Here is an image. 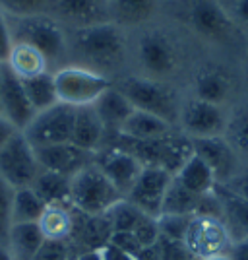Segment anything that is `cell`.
<instances>
[{"label":"cell","mask_w":248,"mask_h":260,"mask_svg":"<svg viewBox=\"0 0 248 260\" xmlns=\"http://www.w3.org/2000/svg\"><path fill=\"white\" fill-rule=\"evenodd\" d=\"M68 51L80 62L78 66L109 78V74L117 72L126 58V39L117 23H97L74 29L72 37L68 39Z\"/></svg>","instance_id":"obj_1"},{"label":"cell","mask_w":248,"mask_h":260,"mask_svg":"<svg viewBox=\"0 0 248 260\" xmlns=\"http://www.w3.org/2000/svg\"><path fill=\"white\" fill-rule=\"evenodd\" d=\"M115 86L120 93L130 101L136 111L151 113L159 119L174 124L179 120L181 109L176 103V95L161 80H153L148 76H124Z\"/></svg>","instance_id":"obj_2"},{"label":"cell","mask_w":248,"mask_h":260,"mask_svg":"<svg viewBox=\"0 0 248 260\" xmlns=\"http://www.w3.org/2000/svg\"><path fill=\"white\" fill-rule=\"evenodd\" d=\"M70 196L76 210L93 216L105 214L113 204L124 198L93 161L72 177Z\"/></svg>","instance_id":"obj_3"},{"label":"cell","mask_w":248,"mask_h":260,"mask_svg":"<svg viewBox=\"0 0 248 260\" xmlns=\"http://www.w3.org/2000/svg\"><path fill=\"white\" fill-rule=\"evenodd\" d=\"M54 84L58 101L78 109L93 105L113 86V80L89 68L72 64L62 66L54 72Z\"/></svg>","instance_id":"obj_4"},{"label":"cell","mask_w":248,"mask_h":260,"mask_svg":"<svg viewBox=\"0 0 248 260\" xmlns=\"http://www.w3.org/2000/svg\"><path fill=\"white\" fill-rule=\"evenodd\" d=\"M10 29L14 41L35 47L39 53H43L49 64L58 62L68 53V37L64 29L56 20L45 14L29 16V18H16Z\"/></svg>","instance_id":"obj_5"},{"label":"cell","mask_w":248,"mask_h":260,"mask_svg":"<svg viewBox=\"0 0 248 260\" xmlns=\"http://www.w3.org/2000/svg\"><path fill=\"white\" fill-rule=\"evenodd\" d=\"M39 173L41 167L35 157V148L27 142L23 132L18 130L0 148V177L16 190L31 186Z\"/></svg>","instance_id":"obj_6"},{"label":"cell","mask_w":248,"mask_h":260,"mask_svg":"<svg viewBox=\"0 0 248 260\" xmlns=\"http://www.w3.org/2000/svg\"><path fill=\"white\" fill-rule=\"evenodd\" d=\"M74 119L76 107H70L58 101L53 107L35 113L33 120L23 130V136L33 148L64 144L72 140Z\"/></svg>","instance_id":"obj_7"},{"label":"cell","mask_w":248,"mask_h":260,"mask_svg":"<svg viewBox=\"0 0 248 260\" xmlns=\"http://www.w3.org/2000/svg\"><path fill=\"white\" fill-rule=\"evenodd\" d=\"M184 245L196 260L227 254L233 241L221 219L194 216L184 235Z\"/></svg>","instance_id":"obj_8"},{"label":"cell","mask_w":248,"mask_h":260,"mask_svg":"<svg viewBox=\"0 0 248 260\" xmlns=\"http://www.w3.org/2000/svg\"><path fill=\"white\" fill-rule=\"evenodd\" d=\"M138 60L148 78H165L173 74L179 64L174 43L161 31H148L138 41Z\"/></svg>","instance_id":"obj_9"},{"label":"cell","mask_w":248,"mask_h":260,"mask_svg":"<svg viewBox=\"0 0 248 260\" xmlns=\"http://www.w3.org/2000/svg\"><path fill=\"white\" fill-rule=\"evenodd\" d=\"M179 120L183 124L184 134L196 140V138L223 136L229 119L225 117L221 105H214L194 98L181 109Z\"/></svg>","instance_id":"obj_10"},{"label":"cell","mask_w":248,"mask_h":260,"mask_svg":"<svg viewBox=\"0 0 248 260\" xmlns=\"http://www.w3.org/2000/svg\"><path fill=\"white\" fill-rule=\"evenodd\" d=\"M173 181V175H169L157 167H144L140 177L136 179L134 186L124 198L132 202L146 216L159 217L161 216L163 200L167 194V188Z\"/></svg>","instance_id":"obj_11"},{"label":"cell","mask_w":248,"mask_h":260,"mask_svg":"<svg viewBox=\"0 0 248 260\" xmlns=\"http://www.w3.org/2000/svg\"><path fill=\"white\" fill-rule=\"evenodd\" d=\"M93 163L117 186V190L122 196L128 194L144 169L141 163L132 153L113 148V146H103L99 152L93 153Z\"/></svg>","instance_id":"obj_12"},{"label":"cell","mask_w":248,"mask_h":260,"mask_svg":"<svg viewBox=\"0 0 248 260\" xmlns=\"http://www.w3.org/2000/svg\"><path fill=\"white\" fill-rule=\"evenodd\" d=\"M0 115L16 130L23 132L35 117V109L25 93L23 82L2 64V91H0Z\"/></svg>","instance_id":"obj_13"},{"label":"cell","mask_w":248,"mask_h":260,"mask_svg":"<svg viewBox=\"0 0 248 260\" xmlns=\"http://www.w3.org/2000/svg\"><path fill=\"white\" fill-rule=\"evenodd\" d=\"M188 23L211 41H225L233 35V18L217 0H194L188 8Z\"/></svg>","instance_id":"obj_14"},{"label":"cell","mask_w":248,"mask_h":260,"mask_svg":"<svg viewBox=\"0 0 248 260\" xmlns=\"http://www.w3.org/2000/svg\"><path fill=\"white\" fill-rule=\"evenodd\" d=\"M113 237V229L105 214H84L74 208V229L68 239V245L72 247L74 254L101 250Z\"/></svg>","instance_id":"obj_15"},{"label":"cell","mask_w":248,"mask_h":260,"mask_svg":"<svg viewBox=\"0 0 248 260\" xmlns=\"http://www.w3.org/2000/svg\"><path fill=\"white\" fill-rule=\"evenodd\" d=\"M194 153L202 157L204 163L211 169L217 184L229 183L237 175V152L227 142L225 136H214V138H196Z\"/></svg>","instance_id":"obj_16"},{"label":"cell","mask_w":248,"mask_h":260,"mask_svg":"<svg viewBox=\"0 0 248 260\" xmlns=\"http://www.w3.org/2000/svg\"><path fill=\"white\" fill-rule=\"evenodd\" d=\"M35 157L41 169L66 175V177H74L78 171H82L86 165L93 161V153L78 148L72 142L35 148Z\"/></svg>","instance_id":"obj_17"},{"label":"cell","mask_w":248,"mask_h":260,"mask_svg":"<svg viewBox=\"0 0 248 260\" xmlns=\"http://www.w3.org/2000/svg\"><path fill=\"white\" fill-rule=\"evenodd\" d=\"M56 16L74 29L111 22L107 0H51Z\"/></svg>","instance_id":"obj_18"},{"label":"cell","mask_w":248,"mask_h":260,"mask_svg":"<svg viewBox=\"0 0 248 260\" xmlns=\"http://www.w3.org/2000/svg\"><path fill=\"white\" fill-rule=\"evenodd\" d=\"M214 192L217 194L221 208H223L221 221L231 241L238 243V241L248 239V200L229 190L225 184H216Z\"/></svg>","instance_id":"obj_19"},{"label":"cell","mask_w":248,"mask_h":260,"mask_svg":"<svg viewBox=\"0 0 248 260\" xmlns=\"http://www.w3.org/2000/svg\"><path fill=\"white\" fill-rule=\"evenodd\" d=\"M105 126L99 120L95 109L91 107H78L76 109L74 128H72V144L86 150L89 153H95L101 150L105 142Z\"/></svg>","instance_id":"obj_20"},{"label":"cell","mask_w":248,"mask_h":260,"mask_svg":"<svg viewBox=\"0 0 248 260\" xmlns=\"http://www.w3.org/2000/svg\"><path fill=\"white\" fill-rule=\"evenodd\" d=\"M91 107L95 109V113H97L99 120L103 122L107 134H111V132H120L122 124L134 113V107L130 105L128 99L120 93V89L115 86V82H113V86L109 87L107 91Z\"/></svg>","instance_id":"obj_21"},{"label":"cell","mask_w":248,"mask_h":260,"mask_svg":"<svg viewBox=\"0 0 248 260\" xmlns=\"http://www.w3.org/2000/svg\"><path fill=\"white\" fill-rule=\"evenodd\" d=\"M6 66L20 80H29L49 72V60L43 56V53H39L31 45L20 43V41H14Z\"/></svg>","instance_id":"obj_22"},{"label":"cell","mask_w":248,"mask_h":260,"mask_svg":"<svg viewBox=\"0 0 248 260\" xmlns=\"http://www.w3.org/2000/svg\"><path fill=\"white\" fill-rule=\"evenodd\" d=\"M70 183L72 177L41 169V173L33 181L31 188L47 206H72Z\"/></svg>","instance_id":"obj_23"},{"label":"cell","mask_w":248,"mask_h":260,"mask_svg":"<svg viewBox=\"0 0 248 260\" xmlns=\"http://www.w3.org/2000/svg\"><path fill=\"white\" fill-rule=\"evenodd\" d=\"M43 243L45 237L37 223H12L6 247L14 260H33Z\"/></svg>","instance_id":"obj_24"},{"label":"cell","mask_w":248,"mask_h":260,"mask_svg":"<svg viewBox=\"0 0 248 260\" xmlns=\"http://www.w3.org/2000/svg\"><path fill=\"white\" fill-rule=\"evenodd\" d=\"M194 93L196 99L221 105L231 93V80L219 68H202L194 78Z\"/></svg>","instance_id":"obj_25"},{"label":"cell","mask_w":248,"mask_h":260,"mask_svg":"<svg viewBox=\"0 0 248 260\" xmlns=\"http://www.w3.org/2000/svg\"><path fill=\"white\" fill-rule=\"evenodd\" d=\"M176 183L184 186L186 190H190L192 194L204 196L209 194L214 188H216V177L211 173V169L204 163L202 157L198 155H192L188 161L183 165V169L173 177Z\"/></svg>","instance_id":"obj_26"},{"label":"cell","mask_w":248,"mask_h":260,"mask_svg":"<svg viewBox=\"0 0 248 260\" xmlns=\"http://www.w3.org/2000/svg\"><path fill=\"white\" fill-rule=\"evenodd\" d=\"M109 16L117 25H140L153 18L157 0H107Z\"/></svg>","instance_id":"obj_27"},{"label":"cell","mask_w":248,"mask_h":260,"mask_svg":"<svg viewBox=\"0 0 248 260\" xmlns=\"http://www.w3.org/2000/svg\"><path fill=\"white\" fill-rule=\"evenodd\" d=\"M169 132H173L171 122L159 119L151 113L136 111V109L120 128V134L134 138V140H153V138H161Z\"/></svg>","instance_id":"obj_28"},{"label":"cell","mask_w":248,"mask_h":260,"mask_svg":"<svg viewBox=\"0 0 248 260\" xmlns=\"http://www.w3.org/2000/svg\"><path fill=\"white\" fill-rule=\"evenodd\" d=\"M194 155V142L184 132H169L163 138L161 169L169 175H176L183 165Z\"/></svg>","instance_id":"obj_29"},{"label":"cell","mask_w":248,"mask_h":260,"mask_svg":"<svg viewBox=\"0 0 248 260\" xmlns=\"http://www.w3.org/2000/svg\"><path fill=\"white\" fill-rule=\"evenodd\" d=\"M37 225L45 239L68 241L74 229V206H47Z\"/></svg>","instance_id":"obj_30"},{"label":"cell","mask_w":248,"mask_h":260,"mask_svg":"<svg viewBox=\"0 0 248 260\" xmlns=\"http://www.w3.org/2000/svg\"><path fill=\"white\" fill-rule=\"evenodd\" d=\"M45 208L47 204L37 196L31 186L16 188L12 194L10 221L12 223H37L39 217L43 216Z\"/></svg>","instance_id":"obj_31"},{"label":"cell","mask_w":248,"mask_h":260,"mask_svg":"<svg viewBox=\"0 0 248 260\" xmlns=\"http://www.w3.org/2000/svg\"><path fill=\"white\" fill-rule=\"evenodd\" d=\"M25 93L31 101L35 113L45 111L58 103V93H56V84H54L53 72H45L29 80H22Z\"/></svg>","instance_id":"obj_32"},{"label":"cell","mask_w":248,"mask_h":260,"mask_svg":"<svg viewBox=\"0 0 248 260\" xmlns=\"http://www.w3.org/2000/svg\"><path fill=\"white\" fill-rule=\"evenodd\" d=\"M198 202H200V196L192 194L173 179L163 200L161 216H194Z\"/></svg>","instance_id":"obj_33"},{"label":"cell","mask_w":248,"mask_h":260,"mask_svg":"<svg viewBox=\"0 0 248 260\" xmlns=\"http://www.w3.org/2000/svg\"><path fill=\"white\" fill-rule=\"evenodd\" d=\"M105 216H107L109 223H111L113 233H132L134 228L138 225V221L146 214L140 212L126 198H122L117 204H113V206L109 208L107 212H105Z\"/></svg>","instance_id":"obj_34"},{"label":"cell","mask_w":248,"mask_h":260,"mask_svg":"<svg viewBox=\"0 0 248 260\" xmlns=\"http://www.w3.org/2000/svg\"><path fill=\"white\" fill-rule=\"evenodd\" d=\"M225 138L233 146L235 152L248 153V107L238 109L237 113L227 120Z\"/></svg>","instance_id":"obj_35"},{"label":"cell","mask_w":248,"mask_h":260,"mask_svg":"<svg viewBox=\"0 0 248 260\" xmlns=\"http://www.w3.org/2000/svg\"><path fill=\"white\" fill-rule=\"evenodd\" d=\"M51 0H0V10L14 18L39 16L49 8Z\"/></svg>","instance_id":"obj_36"},{"label":"cell","mask_w":248,"mask_h":260,"mask_svg":"<svg viewBox=\"0 0 248 260\" xmlns=\"http://www.w3.org/2000/svg\"><path fill=\"white\" fill-rule=\"evenodd\" d=\"M192 217L194 216H159L157 217L159 237L184 243V235H186V229L190 225Z\"/></svg>","instance_id":"obj_37"},{"label":"cell","mask_w":248,"mask_h":260,"mask_svg":"<svg viewBox=\"0 0 248 260\" xmlns=\"http://www.w3.org/2000/svg\"><path fill=\"white\" fill-rule=\"evenodd\" d=\"M76 254L72 247L68 245V241H51L45 239L41 249L37 250V254L33 260H74Z\"/></svg>","instance_id":"obj_38"},{"label":"cell","mask_w":248,"mask_h":260,"mask_svg":"<svg viewBox=\"0 0 248 260\" xmlns=\"http://www.w3.org/2000/svg\"><path fill=\"white\" fill-rule=\"evenodd\" d=\"M14 188L0 177V245H6L8 241V231H10V206Z\"/></svg>","instance_id":"obj_39"},{"label":"cell","mask_w":248,"mask_h":260,"mask_svg":"<svg viewBox=\"0 0 248 260\" xmlns=\"http://www.w3.org/2000/svg\"><path fill=\"white\" fill-rule=\"evenodd\" d=\"M132 235L136 237V241L140 243L144 249L153 247L159 241V225H157V217L144 216L138 221V225L134 228Z\"/></svg>","instance_id":"obj_40"},{"label":"cell","mask_w":248,"mask_h":260,"mask_svg":"<svg viewBox=\"0 0 248 260\" xmlns=\"http://www.w3.org/2000/svg\"><path fill=\"white\" fill-rule=\"evenodd\" d=\"M157 252H159V260H196L183 241H173V239L159 237Z\"/></svg>","instance_id":"obj_41"},{"label":"cell","mask_w":248,"mask_h":260,"mask_svg":"<svg viewBox=\"0 0 248 260\" xmlns=\"http://www.w3.org/2000/svg\"><path fill=\"white\" fill-rule=\"evenodd\" d=\"M12 47H14V37H12L10 23L6 20L4 12L0 10V66L6 64Z\"/></svg>","instance_id":"obj_42"},{"label":"cell","mask_w":248,"mask_h":260,"mask_svg":"<svg viewBox=\"0 0 248 260\" xmlns=\"http://www.w3.org/2000/svg\"><path fill=\"white\" fill-rule=\"evenodd\" d=\"M109 243H113V245H115V247H119L120 250H124V252L132 254L134 258H136V256L141 252V249H144L140 243L136 241V237H134L132 233H113V237H111Z\"/></svg>","instance_id":"obj_43"},{"label":"cell","mask_w":248,"mask_h":260,"mask_svg":"<svg viewBox=\"0 0 248 260\" xmlns=\"http://www.w3.org/2000/svg\"><path fill=\"white\" fill-rule=\"evenodd\" d=\"M225 186L229 190H233L235 194H238L240 198L248 200V171L244 173H237L229 183H225Z\"/></svg>","instance_id":"obj_44"},{"label":"cell","mask_w":248,"mask_h":260,"mask_svg":"<svg viewBox=\"0 0 248 260\" xmlns=\"http://www.w3.org/2000/svg\"><path fill=\"white\" fill-rule=\"evenodd\" d=\"M101 256H103V260H136L132 254L120 250L119 247H115L113 243H107V245L101 249Z\"/></svg>","instance_id":"obj_45"},{"label":"cell","mask_w":248,"mask_h":260,"mask_svg":"<svg viewBox=\"0 0 248 260\" xmlns=\"http://www.w3.org/2000/svg\"><path fill=\"white\" fill-rule=\"evenodd\" d=\"M227 256H229V260H248V239L233 243Z\"/></svg>","instance_id":"obj_46"},{"label":"cell","mask_w":248,"mask_h":260,"mask_svg":"<svg viewBox=\"0 0 248 260\" xmlns=\"http://www.w3.org/2000/svg\"><path fill=\"white\" fill-rule=\"evenodd\" d=\"M233 20L240 22L242 25H248V0H235L233 4Z\"/></svg>","instance_id":"obj_47"},{"label":"cell","mask_w":248,"mask_h":260,"mask_svg":"<svg viewBox=\"0 0 248 260\" xmlns=\"http://www.w3.org/2000/svg\"><path fill=\"white\" fill-rule=\"evenodd\" d=\"M16 132H18V130L14 128L10 122H8V120H6L4 117H2V115H0V148H2L6 142L10 140V138L14 136V134H16Z\"/></svg>","instance_id":"obj_48"},{"label":"cell","mask_w":248,"mask_h":260,"mask_svg":"<svg viewBox=\"0 0 248 260\" xmlns=\"http://www.w3.org/2000/svg\"><path fill=\"white\" fill-rule=\"evenodd\" d=\"M74 260H103V256H101V250H91V252H82V254H78Z\"/></svg>","instance_id":"obj_49"},{"label":"cell","mask_w":248,"mask_h":260,"mask_svg":"<svg viewBox=\"0 0 248 260\" xmlns=\"http://www.w3.org/2000/svg\"><path fill=\"white\" fill-rule=\"evenodd\" d=\"M0 260H14V256H12V252L8 250L6 245H0Z\"/></svg>","instance_id":"obj_50"},{"label":"cell","mask_w":248,"mask_h":260,"mask_svg":"<svg viewBox=\"0 0 248 260\" xmlns=\"http://www.w3.org/2000/svg\"><path fill=\"white\" fill-rule=\"evenodd\" d=\"M200 260H229L227 254H219V256H207V258H200Z\"/></svg>","instance_id":"obj_51"},{"label":"cell","mask_w":248,"mask_h":260,"mask_svg":"<svg viewBox=\"0 0 248 260\" xmlns=\"http://www.w3.org/2000/svg\"><path fill=\"white\" fill-rule=\"evenodd\" d=\"M0 91H2V66H0Z\"/></svg>","instance_id":"obj_52"}]
</instances>
